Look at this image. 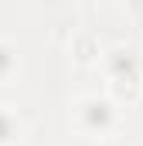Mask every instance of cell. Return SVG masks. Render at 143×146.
I'll return each instance as SVG.
<instances>
[{"label": "cell", "instance_id": "obj_1", "mask_svg": "<svg viewBox=\"0 0 143 146\" xmlns=\"http://www.w3.org/2000/svg\"><path fill=\"white\" fill-rule=\"evenodd\" d=\"M119 119V106L112 99H99V95H89L75 106V126L89 136H106L109 129L116 126Z\"/></svg>", "mask_w": 143, "mask_h": 146}, {"label": "cell", "instance_id": "obj_2", "mask_svg": "<svg viewBox=\"0 0 143 146\" xmlns=\"http://www.w3.org/2000/svg\"><path fill=\"white\" fill-rule=\"evenodd\" d=\"M102 41L96 31H89V27H82V31H75L72 34V58L78 61V65H99L102 61Z\"/></svg>", "mask_w": 143, "mask_h": 146}, {"label": "cell", "instance_id": "obj_3", "mask_svg": "<svg viewBox=\"0 0 143 146\" xmlns=\"http://www.w3.org/2000/svg\"><path fill=\"white\" fill-rule=\"evenodd\" d=\"M109 95L112 102H136L143 95V72H126L109 78Z\"/></svg>", "mask_w": 143, "mask_h": 146}, {"label": "cell", "instance_id": "obj_4", "mask_svg": "<svg viewBox=\"0 0 143 146\" xmlns=\"http://www.w3.org/2000/svg\"><path fill=\"white\" fill-rule=\"evenodd\" d=\"M99 65H106L109 78H116V75H126V72H140V61H136V54H133L130 48H112V51H106Z\"/></svg>", "mask_w": 143, "mask_h": 146}, {"label": "cell", "instance_id": "obj_5", "mask_svg": "<svg viewBox=\"0 0 143 146\" xmlns=\"http://www.w3.org/2000/svg\"><path fill=\"white\" fill-rule=\"evenodd\" d=\"M17 136H21V122H17V115L7 109V106H0V146H10Z\"/></svg>", "mask_w": 143, "mask_h": 146}, {"label": "cell", "instance_id": "obj_6", "mask_svg": "<svg viewBox=\"0 0 143 146\" xmlns=\"http://www.w3.org/2000/svg\"><path fill=\"white\" fill-rule=\"evenodd\" d=\"M14 72H17V48L0 41V82H7Z\"/></svg>", "mask_w": 143, "mask_h": 146}]
</instances>
